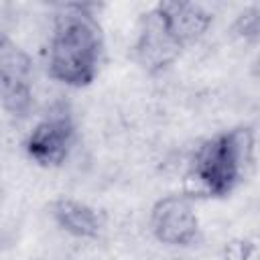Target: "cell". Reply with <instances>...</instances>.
<instances>
[{"label": "cell", "instance_id": "cell-1", "mask_svg": "<svg viewBox=\"0 0 260 260\" xmlns=\"http://www.w3.org/2000/svg\"><path fill=\"white\" fill-rule=\"evenodd\" d=\"M104 30L93 4L69 2L57 6L47 41L45 69L65 87L91 85L104 63Z\"/></svg>", "mask_w": 260, "mask_h": 260}, {"label": "cell", "instance_id": "cell-2", "mask_svg": "<svg viewBox=\"0 0 260 260\" xmlns=\"http://www.w3.org/2000/svg\"><path fill=\"white\" fill-rule=\"evenodd\" d=\"M256 134L252 126L238 124L201 140L189 160V179L197 195L223 199L230 197L246 179L254 160Z\"/></svg>", "mask_w": 260, "mask_h": 260}, {"label": "cell", "instance_id": "cell-3", "mask_svg": "<svg viewBox=\"0 0 260 260\" xmlns=\"http://www.w3.org/2000/svg\"><path fill=\"white\" fill-rule=\"evenodd\" d=\"M77 142V124L65 102H55L28 130L22 148L28 160L43 169L65 165Z\"/></svg>", "mask_w": 260, "mask_h": 260}, {"label": "cell", "instance_id": "cell-4", "mask_svg": "<svg viewBox=\"0 0 260 260\" xmlns=\"http://www.w3.org/2000/svg\"><path fill=\"white\" fill-rule=\"evenodd\" d=\"M152 238L171 248L195 246L201 234L195 199L189 193H169L154 201L148 213Z\"/></svg>", "mask_w": 260, "mask_h": 260}, {"label": "cell", "instance_id": "cell-5", "mask_svg": "<svg viewBox=\"0 0 260 260\" xmlns=\"http://www.w3.org/2000/svg\"><path fill=\"white\" fill-rule=\"evenodd\" d=\"M183 49L175 43L171 32L167 30L156 6L146 10L140 18L138 35L132 45L134 61L150 75H158L167 71L179 57Z\"/></svg>", "mask_w": 260, "mask_h": 260}, {"label": "cell", "instance_id": "cell-6", "mask_svg": "<svg viewBox=\"0 0 260 260\" xmlns=\"http://www.w3.org/2000/svg\"><path fill=\"white\" fill-rule=\"evenodd\" d=\"M167 30L175 39V43L185 51L195 45L211 26L213 14L199 2L187 0H165L154 4Z\"/></svg>", "mask_w": 260, "mask_h": 260}, {"label": "cell", "instance_id": "cell-7", "mask_svg": "<svg viewBox=\"0 0 260 260\" xmlns=\"http://www.w3.org/2000/svg\"><path fill=\"white\" fill-rule=\"evenodd\" d=\"M53 223L77 240H98L104 232V215L89 203L73 197H57L49 205Z\"/></svg>", "mask_w": 260, "mask_h": 260}, {"label": "cell", "instance_id": "cell-8", "mask_svg": "<svg viewBox=\"0 0 260 260\" xmlns=\"http://www.w3.org/2000/svg\"><path fill=\"white\" fill-rule=\"evenodd\" d=\"M30 57L6 35H0V98L8 87L30 81Z\"/></svg>", "mask_w": 260, "mask_h": 260}, {"label": "cell", "instance_id": "cell-9", "mask_svg": "<svg viewBox=\"0 0 260 260\" xmlns=\"http://www.w3.org/2000/svg\"><path fill=\"white\" fill-rule=\"evenodd\" d=\"M232 35L238 39H244L248 43H256L260 35V10L258 6H250L244 12H240L232 24Z\"/></svg>", "mask_w": 260, "mask_h": 260}, {"label": "cell", "instance_id": "cell-10", "mask_svg": "<svg viewBox=\"0 0 260 260\" xmlns=\"http://www.w3.org/2000/svg\"><path fill=\"white\" fill-rule=\"evenodd\" d=\"M0 193H2V183H0Z\"/></svg>", "mask_w": 260, "mask_h": 260}]
</instances>
